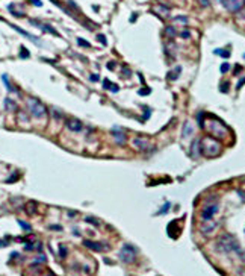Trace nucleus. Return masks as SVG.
Returning <instances> with one entry per match:
<instances>
[{
  "mask_svg": "<svg viewBox=\"0 0 245 276\" xmlns=\"http://www.w3.org/2000/svg\"><path fill=\"white\" fill-rule=\"evenodd\" d=\"M83 246H86L88 249L95 250V252H102L103 249H106V246H105V244L97 243V241H91V240H83Z\"/></svg>",
  "mask_w": 245,
  "mask_h": 276,
  "instance_id": "nucleus-12",
  "label": "nucleus"
},
{
  "mask_svg": "<svg viewBox=\"0 0 245 276\" xmlns=\"http://www.w3.org/2000/svg\"><path fill=\"white\" fill-rule=\"evenodd\" d=\"M197 2H198V5L203 6V8H209V6H210V0H197Z\"/></svg>",
  "mask_w": 245,
  "mask_h": 276,
  "instance_id": "nucleus-26",
  "label": "nucleus"
},
{
  "mask_svg": "<svg viewBox=\"0 0 245 276\" xmlns=\"http://www.w3.org/2000/svg\"><path fill=\"white\" fill-rule=\"evenodd\" d=\"M30 25H36V26H39L42 31H45V32H50V34H53V35H59L52 26H47V25H41V23H38V21H35V20H30Z\"/></svg>",
  "mask_w": 245,
  "mask_h": 276,
  "instance_id": "nucleus-16",
  "label": "nucleus"
},
{
  "mask_svg": "<svg viewBox=\"0 0 245 276\" xmlns=\"http://www.w3.org/2000/svg\"><path fill=\"white\" fill-rule=\"evenodd\" d=\"M215 55H219V56H223V58H229L230 56V52L223 50V49H215Z\"/></svg>",
  "mask_w": 245,
  "mask_h": 276,
  "instance_id": "nucleus-23",
  "label": "nucleus"
},
{
  "mask_svg": "<svg viewBox=\"0 0 245 276\" xmlns=\"http://www.w3.org/2000/svg\"><path fill=\"white\" fill-rule=\"evenodd\" d=\"M223 5L230 12H239L244 8V0H223Z\"/></svg>",
  "mask_w": 245,
  "mask_h": 276,
  "instance_id": "nucleus-7",
  "label": "nucleus"
},
{
  "mask_svg": "<svg viewBox=\"0 0 245 276\" xmlns=\"http://www.w3.org/2000/svg\"><path fill=\"white\" fill-rule=\"evenodd\" d=\"M229 82H224L223 85H221V93H227V90H229Z\"/></svg>",
  "mask_w": 245,
  "mask_h": 276,
  "instance_id": "nucleus-34",
  "label": "nucleus"
},
{
  "mask_svg": "<svg viewBox=\"0 0 245 276\" xmlns=\"http://www.w3.org/2000/svg\"><path fill=\"white\" fill-rule=\"evenodd\" d=\"M133 144H135V147L136 149H139V150H145V152H150V150H153L154 149V146H153V143L150 141V140H147V138H144V137H136L135 140H133Z\"/></svg>",
  "mask_w": 245,
  "mask_h": 276,
  "instance_id": "nucleus-6",
  "label": "nucleus"
},
{
  "mask_svg": "<svg viewBox=\"0 0 245 276\" xmlns=\"http://www.w3.org/2000/svg\"><path fill=\"white\" fill-rule=\"evenodd\" d=\"M215 226H216L215 223H210V225H203V226H201V229H203V232H204V234H209V232L212 231V229H215Z\"/></svg>",
  "mask_w": 245,
  "mask_h": 276,
  "instance_id": "nucleus-22",
  "label": "nucleus"
},
{
  "mask_svg": "<svg viewBox=\"0 0 245 276\" xmlns=\"http://www.w3.org/2000/svg\"><path fill=\"white\" fill-rule=\"evenodd\" d=\"M8 9H9L15 17H24V12H18V11L15 9V6H14V5H9V6H8Z\"/></svg>",
  "mask_w": 245,
  "mask_h": 276,
  "instance_id": "nucleus-24",
  "label": "nucleus"
},
{
  "mask_svg": "<svg viewBox=\"0 0 245 276\" xmlns=\"http://www.w3.org/2000/svg\"><path fill=\"white\" fill-rule=\"evenodd\" d=\"M35 211H36V203H35L33 200L27 202V203H26V213H27L29 216H33Z\"/></svg>",
  "mask_w": 245,
  "mask_h": 276,
  "instance_id": "nucleus-19",
  "label": "nucleus"
},
{
  "mask_svg": "<svg viewBox=\"0 0 245 276\" xmlns=\"http://www.w3.org/2000/svg\"><path fill=\"white\" fill-rule=\"evenodd\" d=\"M112 134H114V138H115V143L120 144V146H124L126 141H127V135L124 134V131H122L121 128H114L112 129Z\"/></svg>",
  "mask_w": 245,
  "mask_h": 276,
  "instance_id": "nucleus-9",
  "label": "nucleus"
},
{
  "mask_svg": "<svg viewBox=\"0 0 245 276\" xmlns=\"http://www.w3.org/2000/svg\"><path fill=\"white\" fill-rule=\"evenodd\" d=\"M6 244H8L6 241H3V240H0V247H5Z\"/></svg>",
  "mask_w": 245,
  "mask_h": 276,
  "instance_id": "nucleus-44",
  "label": "nucleus"
},
{
  "mask_svg": "<svg viewBox=\"0 0 245 276\" xmlns=\"http://www.w3.org/2000/svg\"><path fill=\"white\" fill-rule=\"evenodd\" d=\"M11 28H12V29H15V31H17L18 34H21V35H24V37H26V38H29V40H32L33 43H38V44H39V40H38L36 37H33V35H30V34H27L26 31H23V29H20L18 26H15V25H11Z\"/></svg>",
  "mask_w": 245,
  "mask_h": 276,
  "instance_id": "nucleus-14",
  "label": "nucleus"
},
{
  "mask_svg": "<svg viewBox=\"0 0 245 276\" xmlns=\"http://www.w3.org/2000/svg\"><path fill=\"white\" fill-rule=\"evenodd\" d=\"M169 208H171V203H165V205H163V208L159 211V214H165V213H166Z\"/></svg>",
  "mask_w": 245,
  "mask_h": 276,
  "instance_id": "nucleus-32",
  "label": "nucleus"
},
{
  "mask_svg": "<svg viewBox=\"0 0 245 276\" xmlns=\"http://www.w3.org/2000/svg\"><path fill=\"white\" fill-rule=\"evenodd\" d=\"M30 2H32L33 5H36V6H42V3H41V0H30Z\"/></svg>",
  "mask_w": 245,
  "mask_h": 276,
  "instance_id": "nucleus-41",
  "label": "nucleus"
},
{
  "mask_svg": "<svg viewBox=\"0 0 245 276\" xmlns=\"http://www.w3.org/2000/svg\"><path fill=\"white\" fill-rule=\"evenodd\" d=\"M209 131L213 137H218V138H224L227 135V128L224 125H221L219 122H210L209 123Z\"/></svg>",
  "mask_w": 245,
  "mask_h": 276,
  "instance_id": "nucleus-5",
  "label": "nucleus"
},
{
  "mask_svg": "<svg viewBox=\"0 0 245 276\" xmlns=\"http://www.w3.org/2000/svg\"><path fill=\"white\" fill-rule=\"evenodd\" d=\"M86 222H88V223H91V225H95V226H99V222H97L95 219H92V217H86Z\"/></svg>",
  "mask_w": 245,
  "mask_h": 276,
  "instance_id": "nucleus-35",
  "label": "nucleus"
},
{
  "mask_svg": "<svg viewBox=\"0 0 245 276\" xmlns=\"http://www.w3.org/2000/svg\"><path fill=\"white\" fill-rule=\"evenodd\" d=\"M154 12H157L160 17H168L169 15V8L165 5H156L154 6Z\"/></svg>",
  "mask_w": 245,
  "mask_h": 276,
  "instance_id": "nucleus-15",
  "label": "nucleus"
},
{
  "mask_svg": "<svg viewBox=\"0 0 245 276\" xmlns=\"http://www.w3.org/2000/svg\"><path fill=\"white\" fill-rule=\"evenodd\" d=\"M244 6H245V0H244Z\"/></svg>",
  "mask_w": 245,
  "mask_h": 276,
  "instance_id": "nucleus-48",
  "label": "nucleus"
},
{
  "mask_svg": "<svg viewBox=\"0 0 245 276\" xmlns=\"http://www.w3.org/2000/svg\"><path fill=\"white\" fill-rule=\"evenodd\" d=\"M219 152H221V144H219V141H216V138L204 137L201 140V153H204L209 158H213L219 155Z\"/></svg>",
  "mask_w": 245,
  "mask_h": 276,
  "instance_id": "nucleus-1",
  "label": "nucleus"
},
{
  "mask_svg": "<svg viewBox=\"0 0 245 276\" xmlns=\"http://www.w3.org/2000/svg\"><path fill=\"white\" fill-rule=\"evenodd\" d=\"M135 255H136V249L130 244H124L120 250V260L126 264H130L135 261Z\"/></svg>",
  "mask_w": 245,
  "mask_h": 276,
  "instance_id": "nucleus-4",
  "label": "nucleus"
},
{
  "mask_svg": "<svg viewBox=\"0 0 245 276\" xmlns=\"http://www.w3.org/2000/svg\"><path fill=\"white\" fill-rule=\"evenodd\" d=\"M59 252H61V258H67V247L65 246H59Z\"/></svg>",
  "mask_w": 245,
  "mask_h": 276,
  "instance_id": "nucleus-28",
  "label": "nucleus"
},
{
  "mask_svg": "<svg viewBox=\"0 0 245 276\" xmlns=\"http://www.w3.org/2000/svg\"><path fill=\"white\" fill-rule=\"evenodd\" d=\"M219 70H221V73H227V72L230 70V64H227V62H226V64H223Z\"/></svg>",
  "mask_w": 245,
  "mask_h": 276,
  "instance_id": "nucleus-29",
  "label": "nucleus"
},
{
  "mask_svg": "<svg viewBox=\"0 0 245 276\" xmlns=\"http://www.w3.org/2000/svg\"><path fill=\"white\" fill-rule=\"evenodd\" d=\"M27 109L30 112V116L35 117V119H42L47 116V108L42 102H39L38 99H33V97H29L27 99Z\"/></svg>",
  "mask_w": 245,
  "mask_h": 276,
  "instance_id": "nucleus-2",
  "label": "nucleus"
},
{
  "mask_svg": "<svg viewBox=\"0 0 245 276\" xmlns=\"http://www.w3.org/2000/svg\"><path fill=\"white\" fill-rule=\"evenodd\" d=\"M97 38H99V41H100V43H102L103 46H106V44H108V41H106L105 35H99V37H97Z\"/></svg>",
  "mask_w": 245,
  "mask_h": 276,
  "instance_id": "nucleus-39",
  "label": "nucleus"
},
{
  "mask_svg": "<svg viewBox=\"0 0 245 276\" xmlns=\"http://www.w3.org/2000/svg\"><path fill=\"white\" fill-rule=\"evenodd\" d=\"M20 56H21V58H24V59L29 58V52H27V49H26V47H21V53H20Z\"/></svg>",
  "mask_w": 245,
  "mask_h": 276,
  "instance_id": "nucleus-30",
  "label": "nucleus"
},
{
  "mask_svg": "<svg viewBox=\"0 0 245 276\" xmlns=\"http://www.w3.org/2000/svg\"><path fill=\"white\" fill-rule=\"evenodd\" d=\"M216 249L221 250V252H226V254H229V252H232V250H239L236 241L230 235H224V237L219 238V241L216 244Z\"/></svg>",
  "mask_w": 245,
  "mask_h": 276,
  "instance_id": "nucleus-3",
  "label": "nucleus"
},
{
  "mask_svg": "<svg viewBox=\"0 0 245 276\" xmlns=\"http://www.w3.org/2000/svg\"><path fill=\"white\" fill-rule=\"evenodd\" d=\"M48 276H53V275H48Z\"/></svg>",
  "mask_w": 245,
  "mask_h": 276,
  "instance_id": "nucleus-49",
  "label": "nucleus"
},
{
  "mask_svg": "<svg viewBox=\"0 0 245 276\" xmlns=\"http://www.w3.org/2000/svg\"><path fill=\"white\" fill-rule=\"evenodd\" d=\"M176 21H179V23H183V25H186V23H188V18H186V17H177V18H176Z\"/></svg>",
  "mask_w": 245,
  "mask_h": 276,
  "instance_id": "nucleus-38",
  "label": "nucleus"
},
{
  "mask_svg": "<svg viewBox=\"0 0 245 276\" xmlns=\"http://www.w3.org/2000/svg\"><path fill=\"white\" fill-rule=\"evenodd\" d=\"M201 155V138H195L191 144V156L198 158Z\"/></svg>",
  "mask_w": 245,
  "mask_h": 276,
  "instance_id": "nucleus-11",
  "label": "nucleus"
},
{
  "mask_svg": "<svg viewBox=\"0 0 245 276\" xmlns=\"http://www.w3.org/2000/svg\"><path fill=\"white\" fill-rule=\"evenodd\" d=\"M180 72H182V68H180V67H176V70H174V72L168 73V79H169V81H176V79L179 78Z\"/></svg>",
  "mask_w": 245,
  "mask_h": 276,
  "instance_id": "nucleus-20",
  "label": "nucleus"
},
{
  "mask_svg": "<svg viewBox=\"0 0 245 276\" xmlns=\"http://www.w3.org/2000/svg\"><path fill=\"white\" fill-rule=\"evenodd\" d=\"M108 67H109V70H114V62H109Z\"/></svg>",
  "mask_w": 245,
  "mask_h": 276,
  "instance_id": "nucleus-47",
  "label": "nucleus"
},
{
  "mask_svg": "<svg viewBox=\"0 0 245 276\" xmlns=\"http://www.w3.org/2000/svg\"><path fill=\"white\" fill-rule=\"evenodd\" d=\"M239 72H242V67H241V65H238V67H236V70H235V73H239Z\"/></svg>",
  "mask_w": 245,
  "mask_h": 276,
  "instance_id": "nucleus-45",
  "label": "nucleus"
},
{
  "mask_svg": "<svg viewBox=\"0 0 245 276\" xmlns=\"http://www.w3.org/2000/svg\"><path fill=\"white\" fill-rule=\"evenodd\" d=\"M203 114H204V112H198V116H197V119H198V123H200V128H204V122H203Z\"/></svg>",
  "mask_w": 245,
  "mask_h": 276,
  "instance_id": "nucleus-31",
  "label": "nucleus"
},
{
  "mask_svg": "<svg viewBox=\"0 0 245 276\" xmlns=\"http://www.w3.org/2000/svg\"><path fill=\"white\" fill-rule=\"evenodd\" d=\"M239 196H241V197L245 200V191H239Z\"/></svg>",
  "mask_w": 245,
  "mask_h": 276,
  "instance_id": "nucleus-46",
  "label": "nucleus"
},
{
  "mask_svg": "<svg viewBox=\"0 0 245 276\" xmlns=\"http://www.w3.org/2000/svg\"><path fill=\"white\" fill-rule=\"evenodd\" d=\"M5 108H6V111H17L18 109L17 103L12 99H5Z\"/></svg>",
  "mask_w": 245,
  "mask_h": 276,
  "instance_id": "nucleus-18",
  "label": "nucleus"
},
{
  "mask_svg": "<svg viewBox=\"0 0 245 276\" xmlns=\"http://www.w3.org/2000/svg\"><path fill=\"white\" fill-rule=\"evenodd\" d=\"M18 225H20L23 229H26V231H30V229H32V226H30V225H27L26 222H23V220H18Z\"/></svg>",
  "mask_w": 245,
  "mask_h": 276,
  "instance_id": "nucleus-25",
  "label": "nucleus"
},
{
  "mask_svg": "<svg viewBox=\"0 0 245 276\" xmlns=\"http://www.w3.org/2000/svg\"><path fill=\"white\" fill-rule=\"evenodd\" d=\"M53 116H55V119H56V120L62 119V114H61V111H58V109H53Z\"/></svg>",
  "mask_w": 245,
  "mask_h": 276,
  "instance_id": "nucleus-33",
  "label": "nucleus"
},
{
  "mask_svg": "<svg viewBox=\"0 0 245 276\" xmlns=\"http://www.w3.org/2000/svg\"><path fill=\"white\" fill-rule=\"evenodd\" d=\"M122 73H124V75H126V78H129V76L132 75V73H130V72L127 70V68H122Z\"/></svg>",
  "mask_w": 245,
  "mask_h": 276,
  "instance_id": "nucleus-43",
  "label": "nucleus"
},
{
  "mask_svg": "<svg viewBox=\"0 0 245 276\" xmlns=\"http://www.w3.org/2000/svg\"><path fill=\"white\" fill-rule=\"evenodd\" d=\"M244 84H245V76H244V79H242V81H239V82H238V90H241V87H242Z\"/></svg>",
  "mask_w": 245,
  "mask_h": 276,
  "instance_id": "nucleus-42",
  "label": "nucleus"
},
{
  "mask_svg": "<svg viewBox=\"0 0 245 276\" xmlns=\"http://www.w3.org/2000/svg\"><path fill=\"white\" fill-rule=\"evenodd\" d=\"M165 34H166L168 38H174V37L177 35V32H176V29H174L173 26H168V28L165 29Z\"/></svg>",
  "mask_w": 245,
  "mask_h": 276,
  "instance_id": "nucleus-21",
  "label": "nucleus"
},
{
  "mask_svg": "<svg viewBox=\"0 0 245 276\" xmlns=\"http://www.w3.org/2000/svg\"><path fill=\"white\" fill-rule=\"evenodd\" d=\"M103 87H105V90H109V91H112V93H118V90H120V87L117 84H112L109 79L103 81Z\"/></svg>",
  "mask_w": 245,
  "mask_h": 276,
  "instance_id": "nucleus-17",
  "label": "nucleus"
},
{
  "mask_svg": "<svg viewBox=\"0 0 245 276\" xmlns=\"http://www.w3.org/2000/svg\"><path fill=\"white\" fill-rule=\"evenodd\" d=\"M180 37H182V38H189L191 34H189V31H183V32L180 34Z\"/></svg>",
  "mask_w": 245,
  "mask_h": 276,
  "instance_id": "nucleus-40",
  "label": "nucleus"
},
{
  "mask_svg": "<svg viewBox=\"0 0 245 276\" xmlns=\"http://www.w3.org/2000/svg\"><path fill=\"white\" fill-rule=\"evenodd\" d=\"M65 125H67V128H68L71 132H80V131L83 129V123H82L79 119H74V117L68 119V120L65 122Z\"/></svg>",
  "mask_w": 245,
  "mask_h": 276,
  "instance_id": "nucleus-10",
  "label": "nucleus"
},
{
  "mask_svg": "<svg viewBox=\"0 0 245 276\" xmlns=\"http://www.w3.org/2000/svg\"><path fill=\"white\" fill-rule=\"evenodd\" d=\"M216 213H218V203L207 205V206H204V210L201 211V217H203L204 222H209L213 217V214H216Z\"/></svg>",
  "mask_w": 245,
  "mask_h": 276,
  "instance_id": "nucleus-8",
  "label": "nucleus"
},
{
  "mask_svg": "<svg viewBox=\"0 0 245 276\" xmlns=\"http://www.w3.org/2000/svg\"><path fill=\"white\" fill-rule=\"evenodd\" d=\"M89 81H91V82H99L100 78H99V75H91V76H89Z\"/></svg>",
  "mask_w": 245,
  "mask_h": 276,
  "instance_id": "nucleus-36",
  "label": "nucleus"
},
{
  "mask_svg": "<svg viewBox=\"0 0 245 276\" xmlns=\"http://www.w3.org/2000/svg\"><path fill=\"white\" fill-rule=\"evenodd\" d=\"M2 79H3V82L6 84V87H8V90H9V91H15V90H14V88H12V87L9 85V82H8V78H6V76H3Z\"/></svg>",
  "mask_w": 245,
  "mask_h": 276,
  "instance_id": "nucleus-37",
  "label": "nucleus"
},
{
  "mask_svg": "<svg viewBox=\"0 0 245 276\" xmlns=\"http://www.w3.org/2000/svg\"><path fill=\"white\" fill-rule=\"evenodd\" d=\"M77 43H79V46H82V47H91V44L88 41L82 40V38H77Z\"/></svg>",
  "mask_w": 245,
  "mask_h": 276,
  "instance_id": "nucleus-27",
  "label": "nucleus"
},
{
  "mask_svg": "<svg viewBox=\"0 0 245 276\" xmlns=\"http://www.w3.org/2000/svg\"><path fill=\"white\" fill-rule=\"evenodd\" d=\"M192 134H194V128H192V125L189 122H186L183 125V129H182V137L183 138H189V137H192Z\"/></svg>",
  "mask_w": 245,
  "mask_h": 276,
  "instance_id": "nucleus-13",
  "label": "nucleus"
}]
</instances>
